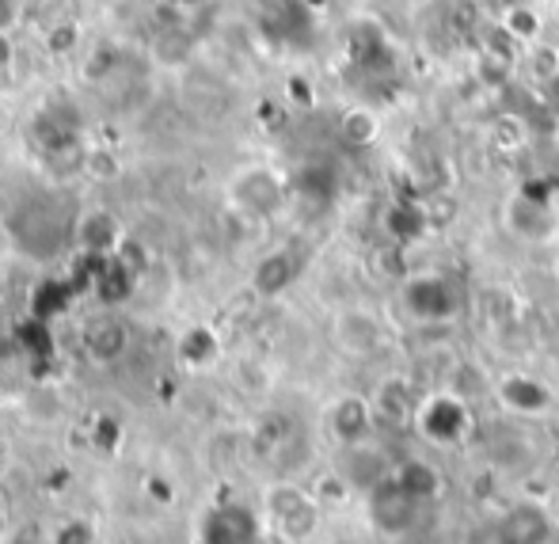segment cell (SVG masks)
<instances>
[{"label":"cell","instance_id":"cell-11","mask_svg":"<svg viewBox=\"0 0 559 544\" xmlns=\"http://www.w3.org/2000/svg\"><path fill=\"white\" fill-rule=\"evenodd\" d=\"M548 533H552V518L533 502H525L502 525V544H545Z\"/></svg>","mask_w":559,"mask_h":544},{"label":"cell","instance_id":"cell-17","mask_svg":"<svg viewBox=\"0 0 559 544\" xmlns=\"http://www.w3.org/2000/svg\"><path fill=\"white\" fill-rule=\"evenodd\" d=\"M495 145L502 149V153H518V149L525 145V138H530V133H525V126H522V118H514V115H507V118H499V122H495Z\"/></svg>","mask_w":559,"mask_h":544},{"label":"cell","instance_id":"cell-10","mask_svg":"<svg viewBox=\"0 0 559 544\" xmlns=\"http://www.w3.org/2000/svg\"><path fill=\"white\" fill-rule=\"evenodd\" d=\"M373 415L377 419H389V423H415V412H419V392L407 377H384L373 392Z\"/></svg>","mask_w":559,"mask_h":544},{"label":"cell","instance_id":"cell-13","mask_svg":"<svg viewBox=\"0 0 559 544\" xmlns=\"http://www.w3.org/2000/svg\"><path fill=\"white\" fill-rule=\"evenodd\" d=\"M294 274H297L294 259H289L286 251H274V256H266L263 263L255 267V289L263 297H274L294 282Z\"/></svg>","mask_w":559,"mask_h":544},{"label":"cell","instance_id":"cell-2","mask_svg":"<svg viewBox=\"0 0 559 544\" xmlns=\"http://www.w3.org/2000/svg\"><path fill=\"white\" fill-rule=\"evenodd\" d=\"M400 301H404V309L412 312L415 320L438 324V320H453L456 312H461V289H456V282L449 279V274L427 271L404 282Z\"/></svg>","mask_w":559,"mask_h":544},{"label":"cell","instance_id":"cell-8","mask_svg":"<svg viewBox=\"0 0 559 544\" xmlns=\"http://www.w3.org/2000/svg\"><path fill=\"white\" fill-rule=\"evenodd\" d=\"M233 199L248 214H274L282 202V184L266 168H243L233 179Z\"/></svg>","mask_w":559,"mask_h":544},{"label":"cell","instance_id":"cell-18","mask_svg":"<svg viewBox=\"0 0 559 544\" xmlns=\"http://www.w3.org/2000/svg\"><path fill=\"white\" fill-rule=\"evenodd\" d=\"M15 20H20V0H0V35H12Z\"/></svg>","mask_w":559,"mask_h":544},{"label":"cell","instance_id":"cell-9","mask_svg":"<svg viewBox=\"0 0 559 544\" xmlns=\"http://www.w3.org/2000/svg\"><path fill=\"white\" fill-rule=\"evenodd\" d=\"M507 225L514 228L522 240H548L559 228L556 210L545 199H533V194H518L507 206Z\"/></svg>","mask_w":559,"mask_h":544},{"label":"cell","instance_id":"cell-14","mask_svg":"<svg viewBox=\"0 0 559 544\" xmlns=\"http://www.w3.org/2000/svg\"><path fill=\"white\" fill-rule=\"evenodd\" d=\"M338 133H343V141H350V145L366 149V145H373L377 133H381V118L369 107H350L343 115V122H338Z\"/></svg>","mask_w":559,"mask_h":544},{"label":"cell","instance_id":"cell-12","mask_svg":"<svg viewBox=\"0 0 559 544\" xmlns=\"http://www.w3.org/2000/svg\"><path fill=\"white\" fill-rule=\"evenodd\" d=\"M396 480L400 487H404L407 495H412L415 502H427V499H435L438 495V487H442V480H438V472H435V464H427V461H404L396 469Z\"/></svg>","mask_w":559,"mask_h":544},{"label":"cell","instance_id":"cell-3","mask_svg":"<svg viewBox=\"0 0 559 544\" xmlns=\"http://www.w3.org/2000/svg\"><path fill=\"white\" fill-rule=\"evenodd\" d=\"M495 397L514 415H548L556 407V392L533 374H507L495 381Z\"/></svg>","mask_w":559,"mask_h":544},{"label":"cell","instance_id":"cell-7","mask_svg":"<svg viewBox=\"0 0 559 544\" xmlns=\"http://www.w3.org/2000/svg\"><path fill=\"white\" fill-rule=\"evenodd\" d=\"M373 404H369L366 397H354V392H346V397H338L332 404V412H328V427H332L335 441H343L346 449L354 446H366L369 430H373Z\"/></svg>","mask_w":559,"mask_h":544},{"label":"cell","instance_id":"cell-5","mask_svg":"<svg viewBox=\"0 0 559 544\" xmlns=\"http://www.w3.org/2000/svg\"><path fill=\"white\" fill-rule=\"evenodd\" d=\"M335 343L338 351L354 354V358H366V354H373L384 343L381 317L369 309H343L335 317Z\"/></svg>","mask_w":559,"mask_h":544},{"label":"cell","instance_id":"cell-4","mask_svg":"<svg viewBox=\"0 0 559 544\" xmlns=\"http://www.w3.org/2000/svg\"><path fill=\"white\" fill-rule=\"evenodd\" d=\"M271 510H274V522H278V530L286 533L289 541H305L312 530H317L320 502L309 499V495H305L301 487H294V484L274 487Z\"/></svg>","mask_w":559,"mask_h":544},{"label":"cell","instance_id":"cell-1","mask_svg":"<svg viewBox=\"0 0 559 544\" xmlns=\"http://www.w3.org/2000/svg\"><path fill=\"white\" fill-rule=\"evenodd\" d=\"M415 427L427 441L435 446H461L472 430V412L468 400L461 392H430L423 397L419 412H415Z\"/></svg>","mask_w":559,"mask_h":544},{"label":"cell","instance_id":"cell-6","mask_svg":"<svg viewBox=\"0 0 559 544\" xmlns=\"http://www.w3.org/2000/svg\"><path fill=\"white\" fill-rule=\"evenodd\" d=\"M415 515H419V502H415L396 480H384V484L369 495V522H373L381 533L407 530Z\"/></svg>","mask_w":559,"mask_h":544},{"label":"cell","instance_id":"cell-19","mask_svg":"<svg viewBox=\"0 0 559 544\" xmlns=\"http://www.w3.org/2000/svg\"><path fill=\"white\" fill-rule=\"evenodd\" d=\"M12 38H8V35H0V69H8V66H12Z\"/></svg>","mask_w":559,"mask_h":544},{"label":"cell","instance_id":"cell-15","mask_svg":"<svg viewBox=\"0 0 559 544\" xmlns=\"http://www.w3.org/2000/svg\"><path fill=\"white\" fill-rule=\"evenodd\" d=\"M88 351L96 354L99 362H111V351H115V358L126 351V328L118 324V320H99L96 328H92V335H88Z\"/></svg>","mask_w":559,"mask_h":544},{"label":"cell","instance_id":"cell-16","mask_svg":"<svg viewBox=\"0 0 559 544\" xmlns=\"http://www.w3.org/2000/svg\"><path fill=\"white\" fill-rule=\"evenodd\" d=\"M540 31V20L533 8L525 4H510L507 12H502V35L510 38H533Z\"/></svg>","mask_w":559,"mask_h":544}]
</instances>
